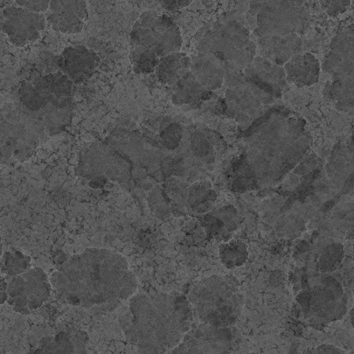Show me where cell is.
<instances>
[{"mask_svg": "<svg viewBox=\"0 0 354 354\" xmlns=\"http://www.w3.org/2000/svg\"><path fill=\"white\" fill-rule=\"evenodd\" d=\"M194 317L182 295L139 294L130 299L122 327L140 354H167L190 328Z\"/></svg>", "mask_w": 354, "mask_h": 354, "instance_id": "cell-1", "label": "cell"}, {"mask_svg": "<svg viewBox=\"0 0 354 354\" xmlns=\"http://www.w3.org/2000/svg\"><path fill=\"white\" fill-rule=\"evenodd\" d=\"M53 283L62 301L93 310H111L136 289L132 275L107 268L64 270Z\"/></svg>", "mask_w": 354, "mask_h": 354, "instance_id": "cell-2", "label": "cell"}, {"mask_svg": "<svg viewBox=\"0 0 354 354\" xmlns=\"http://www.w3.org/2000/svg\"><path fill=\"white\" fill-rule=\"evenodd\" d=\"M73 82L57 72L23 81L18 91L19 104L45 131L56 133L70 122L73 101Z\"/></svg>", "mask_w": 354, "mask_h": 354, "instance_id": "cell-3", "label": "cell"}, {"mask_svg": "<svg viewBox=\"0 0 354 354\" xmlns=\"http://www.w3.org/2000/svg\"><path fill=\"white\" fill-rule=\"evenodd\" d=\"M188 301L199 322L230 328L239 319L243 298L233 279L212 276L203 279L190 291Z\"/></svg>", "mask_w": 354, "mask_h": 354, "instance_id": "cell-4", "label": "cell"}, {"mask_svg": "<svg viewBox=\"0 0 354 354\" xmlns=\"http://www.w3.org/2000/svg\"><path fill=\"white\" fill-rule=\"evenodd\" d=\"M321 68L324 97L339 109H354V24L333 37Z\"/></svg>", "mask_w": 354, "mask_h": 354, "instance_id": "cell-5", "label": "cell"}, {"mask_svg": "<svg viewBox=\"0 0 354 354\" xmlns=\"http://www.w3.org/2000/svg\"><path fill=\"white\" fill-rule=\"evenodd\" d=\"M295 299L299 315L314 328L321 329L342 319L348 309V298L342 287L332 279L303 290Z\"/></svg>", "mask_w": 354, "mask_h": 354, "instance_id": "cell-6", "label": "cell"}, {"mask_svg": "<svg viewBox=\"0 0 354 354\" xmlns=\"http://www.w3.org/2000/svg\"><path fill=\"white\" fill-rule=\"evenodd\" d=\"M234 335L230 328L193 323L180 342L167 354H231Z\"/></svg>", "mask_w": 354, "mask_h": 354, "instance_id": "cell-7", "label": "cell"}, {"mask_svg": "<svg viewBox=\"0 0 354 354\" xmlns=\"http://www.w3.org/2000/svg\"><path fill=\"white\" fill-rule=\"evenodd\" d=\"M8 304L17 313L29 314L48 300L50 286L46 277L32 272L14 279L8 285Z\"/></svg>", "mask_w": 354, "mask_h": 354, "instance_id": "cell-8", "label": "cell"}, {"mask_svg": "<svg viewBox=\"0 0 354 354\" xmlns=\"http://www.w3.org/2000/svg\"><path fill=\"white\" fill-rule=\"evenodd\" d=\"M46 19L41 13L22 7L9 6L1 12V28L9 41L23 46L37 40L44 30Z\"/></svg>", "mask_w": 354, "mask_h": 354, "instance_id": "cell-9", "label": "cell"}, {"mask_svg": "<svg viewBox=\"0 0 354 354\" xmlns=\"http://www.w3.org/2000/svg\"><path fill=\"white\" fill-rule=\"evenodd\" d=\"M88 342L84 331L63 330L42 337L26 354H88Z\"/></svg>", "mask_w": 354, "mask_h": 354, "instance_id": "cell-10", "label": "cell"}, {"mask_svg": "<svg viewBox=\"0 0 354 354\" xmlns=\"http://www.w3.org/2000/svg\"><path fill=\"white\" fill-rule=\"evenodd\" d=\"M48 9L46 21L53 30L64 33L81 31L88 16L83 1H50Z\"/></svg>", "mask_w": 354, "mask_h": 354, "instance_id": "cell-11", "label": "cell"}, {"mask_svg": "<svg viewBox=\"0 0 354 354\" xmlns=\"http://www.w3.org/2000/svg\"><path fill=\"white\" fill-rule=\"evenodd\" d=\"M97 63V55L83 46L68 47L57 57L58 67L73 83L82 82L91 76Z\"/></svg>", "mask_w": 354, "mask_h": 354, "instance_id": "cell-12", "label": "cell"}, {"mask_svg": "<svg viewBox=\"0 0 354 354\" xmlns=\"http://www.w3.org/2000/svg\"><path fill=\"white\" fill-rule=\"evenodd\" d=\"M321 72L319 61L310 53L297 54L285 65L287 79L298 86H309L317 83Z\"/></svg>", "mask_w": 354, "mask_h": 354, "instance_id": "cell-13", "label": "cell"}, {"mask_svg": "<svg viewBox=\"0 0 354 354\" xmlns=\"http://www.w3.org/2000/svg\"><path fill=\"white\" fill-rule=\"evenodd\" d=\"M201 218L207 234L223 240H227L230 232L235 230L239 225L235 215L225 207L214 214H207Z\"/></svg>", "mask_w": 354, "mask_h": 354, "instance_id": "cell-14", "label": "cell"}, {"mask_svg": "<svg viewBox=\"0 0 354 354\" xmlns=\"http://www.w3.org/2000/svg\"><path fill=\"white\" fill-rule=\"evenodd\" d=\"M216 198L215 193L207 183L192 185L188 194V203L195 212L205 213L213 206Z\"/></svg>", "mask_w": 354, "mask_h": 354, "instance_id": "cell-15", "label": "cell"}, {"mask_svg": "<svg viewBox=\"0 0 354 354\" xmlns=\"http://www.w3.org/2000/svg\"><path fill=\"white\" fill-rule=\"evenodd\" d=\"M247 246L241 241H231L220 247V258L228 268L242 265L247 259Z\"/></svg>", "mask_w": 354, "mask_h": 354, "instance_id": "cell-16", "label": "cell"}, {"mask_svg": "<svg viewBox=\"0 0 354 354\" xmlns=\"http://www.w3.org/2000/svg\"><path fill=\"white\" fill-rule=\"evenodd\" d=\"M302 354H348L344 350L330 344H322L308 348Z\"/></svg>", "mask_w": 354, "mask_h": 354, "instance_id": "cell-17", "label": "cell"}, {"mask_svg": "<svg viewBox=\"0 0 354 354\" xmlns=\"http://www.w3.org/2000/svg\"><path fill=\"white\" fill-rule=\"evenodd\" d=\"M15 3L20 7L28 9L30 11L40 13L45 12L49 8L50 1H15Z\"/></svg>", "mask_w": 354, "mask_h": 354, "instance_id": "cell-18", "label": "cell"}, {"mask_svg": "<svg viewBox=\"0 0 354 354\" xmlns=\"http://www.w3.org/2000/svg\"><path fill=\"white\" fill-rule=\"evenodd\" d=\"M324 6L326 11L331 15H337L339 12H342L346 9L345 7L348 6V1H327L325 2Z\"/></svg>", "mask_w": 354, "mask_h": 354, "instance_id": "cell-19", "label": "cell"}, {"mask_svg": "<svg viewBox=\"0 0 354 354\" xmlns=\"http://www.w3.org/2000/svg\"><path fill=\"white\" fill-rule=\"evenodd\" d=\"M6 283L3 281H1V304H3V303L7 300L8 298V292H7Z\"/></svg>", "mask_w": 354, "mask_h": 354, "instance_id": "cell-20", "label": "cell"}, {"mask_svg": "<svg viewBox=\"0 0 354 354\" xmlns=\"http://www.w3.org/2000/svg\"><path fill=\"white\" fill-rule=\"evenodd\" d=\"M349 315H350V322H351L353 328H354V303L350 310Z\"/></svg>", "mask_w": 354, "mask_h": 354, "instance_id": "cell-21", "label": "cell"}, {"mask_svg": "<svg viewBox=\"0 0 354 354\" xmlns=\"http://www.w3.org/2000/svg\"><path fill=\"white\" fill-rule=\"evenodd\" d=\"M351 354H354V351L353 353H351Z\"/></svg>", "mask_w": 354, "mask_h": 354, "instance_id": "cell-22", "label": "cell"}]
</instances>
